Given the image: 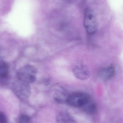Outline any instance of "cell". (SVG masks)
I'll use <instances>...</instances> for the list:
<instances>
[{
    "mask_svg": "<svg viewBox=\"0 0 123 123\" xmlns=\"http://www.w3.org/2000/svg\"><path fill=\"white\" fill-rule=\"evenodd\" d=\"M82 108L86 113L90 115H92L94 114L97 111V105L95 102L91 99Z\"/></svg>",
    "mask_w": 123,
    "mask_h": 123,
    "instance_id": "obj_8",
    "label": "cell"
},
{
    "mask_svg": "<svg viewBox=\"0 0 123 123\" xmlns=\"http://www.w3.org/2000/svg\"><path fill=\"white\" fill-rule=\"evenodd\" d=\"M84 23L87 34L92 35L97 32L98 29V22L95 13L92 9L88 8L86 9Z\"/></svg>",
    "mask_w": 123,
    "mask_h": 123,
    "instance_id": "obj_3",
    "label": "cell"
},
{
    "mask_svg": "<svg viewBox=\"0 0 123 123\" xmlns=\"http://www.w3.org/2000/svg\"><path fill=\"white\" fill-rule=\"evenodd\" d=\"M56 120V123H76L74 117L66 111H62L58 113Z\"/></svg>",
    "mask_w": 123,
    "mask_h": 123,
    "instance_id": "obj_7",
    "label": "cell"
},
{
    "mask_svg": "<svg viewBox=\"0 0 123 123\" xmlns=\"http://www.w3.org/2000/svg\"><path fill=\"white\" fill-rule=\"evenodd\" d=\"M11 89L14 94L21 100L28 99L31 94V88L29 84L18 79L12 83Z\"/></svg>",
    "mask_w": 123,
    "mask_h": 123,
    "instance_id": "obj_4",
    "label": "cell"
},
{
    "mask_svg": "<svg viewBox=\"0 0 123 123\" xmlns=\"http://www.w3.org/2000/svg\"><path fill=\"white\" fill-rule=\"evenodd\" d=\"M8 74V67L6 63L1 60L0 63V76L1 81L6 79Z\"/></svg>",
    "mask_w": 123,
    "mask_h": 123,
    "instance_id": "obj_9",
    "label": "cell"
},
{
    "mask_svg": "<svg viewBox=\"0 0 123 123\" xmlns=\"http://www.w3.org/2000/svg\"><path fill=\"white\" fill-rule=\"evenodd\" d=\"M37 74V69L34 67L26 64L17 70L16 76L19 80L29 84L36 81Z\"/></svg>",
    "mask_w": 123,
    "mask_h": 123,
    "instance_id": "obj_1",
    "label": "cell"
},
{
    "mask_svg": "<svg viewBox=\"0 0 123 123\" xmlns=\"http://www.w3.org/2000/svg\"><path fill=\"white\" fill-rule=\"evenodd\" d=\"M115 67L110 65L102 69L99 73V76L103 81H107L113 78L115 74Z\"/></svg>",
    "mask_w": 123,
    "mask_h": 123,
    "instance_id": "obj_6",
    "label": "cell"
},
{
    "mask_svg": "<svg viewBox=\"0 0 123 123\" xmlns=\"http://www.w3.org/2000/svg\"><path fill=\"white\" fill-rule=\"evenodd\" d=\"M74 76L80 80L87 79L90 76V72L88 68L85 65L80 64L76 66L73 69Z\"/></svg>",
    "mask_w": 123,
    "mask_h": 123,
    "instance_id": "obj_5",
    "label": "cell"
},
{
    "mask_svg": "<svg viewBox=\"0 0 123 123\" xmlns=\"http://www.w3.org/2000/svg\"><path fill=\"white\" fill-rule=\"evenodd\" d=\"M69 95H68L63 90H60L54 96V99L57 102L59 103H66L67 98Z\"/></svg>",
    "mask_w": 123,
    "mask_h": 123,
    "instance_id": "obj_10",
    "label": "cell"
},
{
    "mask_svg": "<svg viewBox=\"0 0 123 123\" xmlns=\"http://www.w3.org/2000/svg\"><path fill=\"white\" fill-rule=\"evenodd\" d=\"M91 99V96L87 93L76 92L69 95L66 103L73 107L82 108Z\"/></svg>",
    "mask_w": 123,
    "mask_h": 123,
    "instance_id": "obj_2",
    "label": "cell"
},
{
    "mask_svg": "<svg viewBox=\"0 0 123 123\" xmlns=\"http://www.w3.org/2000/svg\"><path fill=\"white\" fill-rule=\"evenodd\" d=\"M30 118L28 115L25 114L21 115L18 119V123H30Z\"/></svg>",
    "mask_w": 123,
    "mask_h": 123,
    "instance_id": "obj_11",
    "label": "cell"
},
{
    "mask_svg": "<svg viewBox=\"0 0 123 123\" xmlns=\"http://www.w3.org/2000/svg\"><path fill=\"white\" fill-rule=\"evenodd\" d=\"M7 122V118L6 114L0 112V123H6Z\"/></svg>",
    "mask_w": 123,
    "mask_h": 123,
    "instance_id": "obj_12",
    "label": "cell"
}]
</instances>
